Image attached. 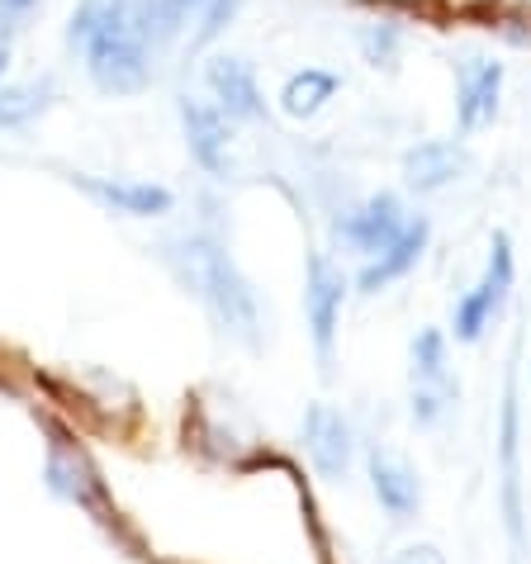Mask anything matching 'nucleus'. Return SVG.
I'll list each match as a JSON object with an SVG mask.
<instances>
[{
	"label": "nucleus",
	"mask_w": 531,
	"mask_h": 564,
	"mask_svg": "<svg viewBox=\"0 0 531 564\" xmlns=\"http://www.w3.org/2000/svg\"><path fill=\"white\" fill-rule=\"evenodd\" d=\"M366 475H370V489L380 498V508L394 517V522H409V517L423 508V484H418V469L394 456V451L375 446L366 456Z\"/></svg>",
	"instance_id": "obj_16"
},
{
	"label": "nucleus",
	"mask_w": 531,
	"mask_h": 564,
	"mask_svg": "<svg viewBox=\"0 0 531 564\" xmlns=\"http://www.w3.org/2000/svg\"><path fill=\"white\" fill-rule=\"evenodd\" d=\"M409 360H413V422L418 427H432L460 394V384L446 370V337L436 327H423L413 337Z\"/></svg>",
	"instance_id": "obj_8"
},
{
	"label": "nucleus",
	"mask_w": 531,
	"mask_h": 564,
	"mask_svg": "<svg viewBox=\"0 0 531 564\" xmlns=\"http://www.w3.org/2000/svg\"><path fill=\"white\" fill-rule=\"evenodd\" d=\"M304 451H308V460H314V469L323 479H342L347 475V465H351V422L342 417L333 403H308V413H304Z\"/></svg>",
	"instance_id": "obj_15"
},
{
	"label": "nucleus",
	"mask_w": 531,
	"mask_h": 564,
	"mask_svg": "<svg viewBox=\"0 0 531 564\" xmlns=\"http://www.w3.org/2000/svg\"><path fill=\"white\" fill-rule=\"evenodd\" d=\"M14 34H20V20L0 10V48H10V43H14Z\"/></svg>",
	"instance_id": "obj_22"
},
{
	"label": "nucleus",
	"mask_w": 531,
	"mask_h": 564,
	"mask_svg": "<svg viewBox=\"0 0 531 564\" xmlns=\"http://www.w3.org/2000/svg\"><path fill=\"white\" fill-rule=\"evenodd\" d=\"M238 10L242 0H133V24L158 62L166 53H181L191 62L228 34Z\"/></svg>",
	"instance_id": "obj_2"
},
{
	"label": "nucleus",
	"mask_w": 531,
	"mask_h": 564,
	"mask_svg": "<svg viewBox=\"0 0 531 564\" xmlns=\"http://www.w3.org/2000/svg\"><path fill=\"white\" fill-rule=\"evenodd\" d=\"M347 275L327 252H308L304 265V318H308V341L323 370H333L337 356V333H342V308H347Z\"/></svg>",
	"instance_id": "obj_5"
},
{
	"label": "nucleus",
	"mask_w": 531,
	"mask_h": 564,
	"mask_svg": "<svg viewBox=\"0 0 531 564\" xmlns=\"http://www.w3.org/2000/svg\"><path fill=\"white\" fill-rule=\"evenodd\" d=\"M427 238H432V224H427L423 214H409V224H403L399 238L384 242L375 257H366L361 275H356V290H361V294H380V290L394 285V280H403L418 261H423Z\"/></svg>",
	"instance_id": "obj_13"
},
{
	"label": "nucleus",
	"mask_w": 531,
	"mask_h": 564,
	"mask_svg": "<svg viewBox=\"0 0 531 564\" xmlns=\"http://www.w3.org/2000/svg\"><path fill=\"white\" fill-rule=\"evenodd\" d=\"M176 119H181V138L191 162L205 176H228L232 171V119L205 96H181L176 100Z\"/></svg>",
	"instance_id": "obj_7"
},
{
	"label": "nucleus",
	"mask_w": 531,
	"mask_h": 564,
	"mask_svg": "<svg viewBox=\"0 0 531 564\" xmlns=\"http://www.w3.org/2000/svg\"><path fill=\"white\" fill-rule=\"evenodd\" d=\"M158 261L166 265V275L209 313V323L228 341H238L247 351H261V341H266L261 294L218 232H205V228L171 232V238L158 242Z\"/></svg>",
	"instance_id": "obj_1"
},
{
	"label": "nucleus",
	"mask_w": 531,
	"mask_h": 564,
	"mask_svg": "<svg viewBox=\"0 0 531 564\" xmlns=\"http://www.w3.org/2000/svg\"><path fill=\"white\" fill-rule=\"evenodd\" d=\"M76 57H82L90 86H96L100 96H115V100L143 96V90L158 82V53L143 43L133 20L109 29L100 39H90L86 48H76Z\"/></svg>",
	"instance_id": "obj_4"
},
{
	"label": "nucleus",
	"mask_w": 531,
	"mask_h": 564,
	"mask_svg": "<svg viewBox=\"0 0 531 564\" xmlns=\"http://www.w3.org/2000/svg\"><path fill=\"white\" fill-rule=\"evenodd\" d=\"M465 171H470V152H465L460 138H427L403 152V185L418 195H436L446 185H456Z\"/></svg>",
	"instance_id": "obj_14"
},
{
	"label": "nucleus",
	"mask_w": 531,
	"mask_h": 564,
	"mask_svg": "<svg viewBox=\"0 0 531 564\" xmlns=\"http://www.w3.org/2000/svg\"><path fill=\"white\" fill-rule=\"evenodd\" d=\"M403 224H409V209H403L399 195L389 191H375L366 199H356L351 209L337 214V242L351 247L356 257H375L384 242H394Z\"/></svg>",
	"instance_id": "obj_9"
},
{
	"label": "nucleus",
	"mask_w": 531,
	"mask_h": 564,
	"mask_svg": "<svg viewBox=\"0 0 531 564\" xmlns=\"http://www.w3.org/2000/svg\"><path fill=\"white\" fill-rule=\"evenodd\" d=\"M394 564H446V555L436 545H409V551L394 555Z\"/></svg>",
	"instance_id": "obj_21"
},
{
	"label": "nucleus",
	"mask_w": 531,
	"mask_h": 564,
	"mask_svg": "<svg viewBox=\"0 0 531 564\" xmlns=\"http://www.w3.org/2000/svg\"><path fill=\"white\" fill-rule=\"evenodd\" d=\"M342 90V76L327 72V67H300L285 76V86H280V109H285L290 119H318L327 105L337 100Z\"/></svg>",
	"instance_id": "obj_18"
},
{
	"label": "nucleus",
	"mask_w": 531,
	"mask_h": 564,
	"mask_svg": "<svg viewBox=\"0 0 531 564\" xmlns=\"http://www.w3.org/2000/svg\"><path fill=\"white\" fill-rule=\"evenodd\" d=\"M6 72H10V48H0V82H6Z\"/></svg>",
	"instance_id": "obj_24"
},
{
	"label": "nucleus",
	"mask_w": 531,
	"mask_h": 564,
	"mask_svg": "<svg viewBox=\"0 0 531 564\" xmlns=\"http://www.w3.org/2000/svg\"><path fill=\"white\" fill-rule=\"evenodd\" d=\"M0 10L14 14V20H24V14H34V10H39V0H0Z\"/></svg>",
	"instance_id": "obj_23"
},
{
	"label": "nucleus",
	"mask_w": 531,
	"mask_h": 564,
	"mask_svg": "<svg viewBox=\"0 0 531 564\" xmlns=\"http://www.w3.org/2000/svg\"><path fill=\"white\" fill-rule=\"evenodd\" d=\"M57 105V86L48 76L39 82H0V133H14V129H29L39 123L48 109Z\"/></svg>",
	"instance_id": "obj_19"
},
{
	"label": "nucleus",
	"mask_w": 531,
	"mask_h": 564,
	"mask_svg": "<svg viewBox=\"0 0 531 564\" xmlns=\"http://www.w3.org/2000/svg\"><path fill=\"white\" fill-rule=\"evenodd\" d=\"M356 43H361V57L375 72H394L403 57V29L399 20H366L356 29Z\"/></svg>",
	"instance_id": "obj_20"
},
{
	"label": "nucleus",
	"mask_w": 531,
	"mask_h": 564,
	"mask_svg": "<svg viewBox=\"0 0 531 564\" xmlns=\"http://www.w3.org/2000/svg\"><path fill=\"white\" fill-rule=\"evenodd\" d=\"M522 442V413H518V384L508 380L503 394V427H498V456H503V517L512 545H522V469H518V446Z\"/></svg>",
	"instance_id": "obj_17"
},
{
	"label": "nucleus",
	"mask_w": 531,
	"mask_h": 564,
	"mask_svg": "<svg viewBox=\"0 0 531 564\" xmlns=\"http://www.w3.org/2000/svg\"><path fill=\"white\" fill-rule=\"evenodd\" d=\"M503 62L498 57H465L456 67V129L479 133L498 119V100H503Z\"/></svg>",
	"instance_id": "obj_12"
},
{
	"label": "nucleus",
	"mask_w": 531,
	"mask_h": 564,
	"mask_svg": "<svg viewBox=\"0 0 531 564\" xmlns=\"http://www.w3.org/2000/svg\"><path fill=\"white\" fill-rule=\"evenodd\" d=\"M205 90L232 123H257L266 119V96L257 82V67L238 53H214L205 62Z\"/></svg>",
	"instance_id": "obj_11"
},
{
	"label": "nucleus",
	"mask_w": 531,
	"mask_h": 564,
	"mask_svg": "<svg viewBox=\"0 0 531 564\" xmlns=\"http://www.w3.org/2000/svg\"><path fill=\"white\" fill-rule=\"evenodd\" d=\"M43 432H48V456H43V479H48V489L62 498V503L96 517L100 527H119L123 512H119L115 498H109V484L100 475V465L90 460V451L76 442L72 427H62L53 417H43Z\"/></svg>",
	"instance_id": "obj_3"
},
{
	"label": "nucleus",
	"mask_w": 531,
	"mask_h": 564,
	"mask_svg": "<svg viewBox=\"0 0 531 564\" xmlns=\"http://www.w3.org/2000/svg\"><path fill=\"white\" fill-rule=\"evenodd\" d=\"M512 271H518V265H512V238H508V232H494L489 261H484V275L460 294L456 308H451L456 341H479L484 337V327L498 318V308H503L508 290H512Z\"/></svg>",
	"instance_id": "obj_6"
},
{
	"label": "nucleus",
	"mask_w": 531,
	"mask_h": 564,
	"mask_svg": "<svg viewBox=\"0 0 531 564\" xmlns=\"http://www.w3.org/2000/svg\"><path fill=\"white\" fill-rule=\"evenodd\" d=\"M72 185L90 195L105 214L123 218H166L176 209V191L158 181H123V176H96V171H72Z\"/></svg>",
	"instance_id": "obj_10"
}]
</instances>
